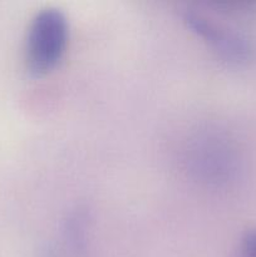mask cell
I'll return each mask as SVG.
<instances>
[{
  "instance_id": "cell-1",
  "label": "cell",
  "mask_w": 256,
  "mask_h": 257,
  "mask_svg": "<svg viewBox=\"0 0 256 257\" xmlns=\"http://www.w3.org/2000/svg\"><path fill=\"white\" fill-rule=\"evenodd\" d=\"M68 20L57 8L40 10L27 38V65L34 75L50 72L62 59L68 43Z\"/></svg>"
},
{
  "instance_id": "cell-2",
  "label": "cell",
  "mask_w": 256,
  "mask_h": 257,
  "mask_svg": "<svg viewBox=\"0 0 256 257\" xmlns=\"http://www.w3.org/2000/svg\"><path fill=\"white\" fill-rule=\"evenodd\" d=\"M183 19L196 34L210 43L216 52L230 62H243L250 55V44L240 33L190 10L185 13Z\"/></svg>"
},
{
  "instance_id": "cell-3",
  "label": "cell",
  "mask_w": 256,
  "mask_h": 257,
  "mask_svg": "<svg viewBox=\"0 0 256 257\" xmlns=\"http://www.w3.org/2000/svg\"><path fill=\"white\" fill-rule=\"evenodd\" d=\"M241 250L243 257H256V228L243 236Z\"/></svg>"
}]
</instances>
